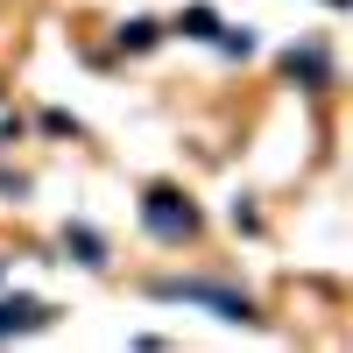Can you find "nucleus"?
Instances as JSON below:
<instances>
[{
    "label": "nucleus",
    "mask_w": 353,
    "mask_h": 353,
    "mask_svg": "<svg viewBox=\"0 0 353 353\" xmlns=\"http://www.w3.org/2000/svg\"><path fill=\"white\" fill-rule=\"evenodd\" d=\"M212 43H219L226 57H248V50H254V36H248V28H219V36H212Z\"/></svg>",
    "instance_id": "8"
},
{
    "label": "nucleus",
    "mask_w": 353,
    "mask_h": 353,
    "mask_svg": "<svg viewBox=\"0 0 353 353\" xmlns=\"http://www.w3.org/2000/svg\"><path fill=\"white\" fill-rule=\"evenodd\" d=\"M283 71L304 85V92H332V57L318 50V43H304V50H290L283 57Z\"/></svg>",
    "instance_id": "3"
},
{
    "label": "nucleus",
    "mask_w": 353,
    "mask_h": 353,
    "mask_svg": "<svg viewBox=\"0 0 353 353\" xmlns=\"http://www.w3.org/2000/svg\"><path fill=\"white\" fill-rule=\"evenodd\" d=\"M156 297H184V304H205L212 318H233V325H248L254 304L241 297V290H226V283H198V276H163L156 283Z\"/></svg>",
    "instance_id": "2"
},
{
    "label": "nucleus",
    "mask_w": 353,
    "mask_h": 353,
    "mask_svg": "<svg viewBox=\"0 0 353 353\" xmlns=\"http://www.w3.org/2000/svg\"><path fill=\"white\" fill-rule=\"evenodd\" d=\"M64 248L85 261V269H106V241H99L92 226H64Z\"/></svg>",
    "instance_id": "5"
},
{
    "label": "nucleus",
    "mask_w": 353,
    "mask_h": 353,
    "mask_svg": "<svg viewBox=\"0 0 353 353\" xmlns=\"http://www.w3.org/2000/svg\"><path fill=\"white\" fill-rule=\"evenodd\" d=\"M325 8H353V0H325Z\"/></svg>",
    "instance_id": "9"
},
{
    "label": "nucleus",
    "mask_w": 353,
    "mask_h": 353,
    "mask_svg": "<svg viewBox=\"0 0 353 353\" xmlns=\"http://www.w3.org/2000/svg\"><path fill=\"white\" fill-rule=\"evenodd\" d=\"M141 226H149L156 233V241H191V233H198V205L191 198H176L170 184H149V191H141Z\"/></svg>",
    "instance_id": "1"
},
{
    "label": "nucleus",
    "mask_w": 353,
    "mask_h": 353,
    "mask_svg": "<svg viewBox=\"0 0 353 353\" xmlns=\"http://www.w3.org/2000/svg\"><path fill=\"white\" fill-rule=\"evenodd\" d=\"M156 36H163L156 21H121V50H149Z\"/></svg>",
    "instance_id": "7"
},
{
    "label": "nucleus",
    "mask_w": 353,
    "mask_h": 353,
    "mask_svg": "<svg viewBox=\"0 0 353 353\" xmlns=\"http://www.w3.org/2000/svg\"><path fill=\"white\" fill-rule=\"evenodd\" d=\"M176 28H184L191 43H212V36H219V14H212V8H184V14H176Z\"/></svg>",
    "instance_id": "6"
},
{
    "label": "nucleus",
    "mask_w": 353,
    "mask_h": 353,
    "mask_svg": "<svg viewBox=\"0 0 353 353\" xmlns=\"http://www.w3.org/2000/svg\"><path fill=\"white\" fill-rule=\"evenodd\" d=\"M28 325H50V304H36V297H0V339L28 332Z\"/></svg>",
    "instance_id": "4"
}]
</instances>
